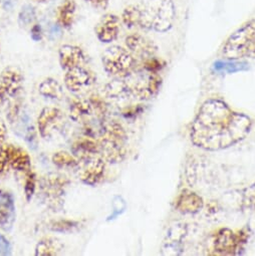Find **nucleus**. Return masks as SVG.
Here are the masks:
<instances>
[{
	"label": "nucleus",
	"instance_id": "a211bd4d",
	"mask_svg": "<svg viewBox=\"0 0 255 256\" xmlns=\"http://www.w3.org/2000/svg\"><path fill=\"white\" fill-rule=\"evenodd\" d=\"M72 154L80 161L86 162L100 155V142L92 136L78 139L72 146Z\"/></svg>",
	"mask_w": 255,
	"mask_h": 256
},
{
	"label": "nucleus",
	"instance_id": "a18cd8bd",
	"mask_svg": "<svg viewBox=\"0 0 255 256\" xmlns=\"http://www.w3.org/2000/svg\"><path fill=\"white\" fill-rule=\"evenodd\" d=\"M38 2H46V0H38Z\"/></svg>",
	"mask_w": 255,
	"mask_h": 256
},
{
	"label": "nucleus",
	"instance_id": "a878e982",
	"mask_svg": "<svg viewBox=\"0 0 255 256\" xmlns=\"http://www.w3.org/2000/svg\"><path fill=\"white\" fill-rule=\"evenodd\" d=\"M10 166L12 169L18 172L26 173L32 170V159L30 154L20 147L14 146Z\"/></svg>",
	"mask_w": 255,
	"mask_h": 256
},
{
	"label": "nucleus",
	"instance_id": "7ed1b4c3",
	"mask_svg": "<svg viewBox=\"0 0 255 256\" xmlns=\"http://www.w3.org/2000/svg\"><path fill=\"white\" fill-rule=\"evenodd\" d=\"M104 72L116 78H130L138 68L136 56L126 48L118 46H110L102 56Z\"/></svg>",
	"mask_w": 255,
	"mask_h": 256
},
{
	"label": "nucleus",
	"instance_id": "dca6fc26",
	"mask_svg": "<svg viewBox=\"0 0 255 256\" xmlns=\"http://www.w3.org/2000/svg\"><path fill=\"white\" fill-rule=\"evenodd\" d=\"M174 206L182 214H196L204 207V200L196 192L184 189L177 196Z\"/></svg>",
	"mask_w": 255,
	"mask_h": 256
},
{
	"label": "nucleus",
	"instance_id": "f8f14e48",
	"mask_svg": "<svg viewBox=\"0 0 255 256\" xmlns=\"http://www.w3.org/2000/svg\"><path fill=\"white\" fill-rule=\"evenodd\" d=\"M124 42L128 50L135 56H138L143 60L154 56L158 52V46L156 44L140 34H129L126 38Z\"/></svg>",
	"mask_w": 255,
	"mask_h": 256
},
{
	"label": "nucleus",
	"instance_id": "e433bc0d",
	"mask_svg": "<svg viewBox=\"0 0 255 256\" xmlns=\"http://www.w3.org/2000/svg\"><path fill=\"white\" fill-rule=\"evenodd\" d=\"M12 244L10 240L2 234H0V256L12 255Z\"/></svg>",
	"mask_w": 255,
	"mask_h": 256
},
{
	"label": "nucleus",
	"instance_id": "4be33fe9",
	"mask_svg": "<svg viewBox=\"0 0 255 256\" xmlns=\"http://www.w3.org/2000/svg\"><path fill=\"white\" fill-rule=\"evenodd\" d=\"M76 4L74 0H64L58 10V24L66 30H70L74 22Z\"/></svg>",
	"mask_w": 255,
	"mask_h": 256
},
{
	"label": "nucleus",
	"instance_id": "a19ab883",
	"mask_svg": "<svg viewBox=\"0 0 255 256\" xmlns=\"http://www.w3.org/2000/svg\"><path fill=\"white\" fill-rule=\"evenodd\" d=\"M142 110V108L140 106V104L138 106H132L130 108H126L122 110V114L126 118H130V116H136L138 114H140Z\"/></svg>",
	"mask_w": 255,
	"mask_h": 256
},
{
	"label": "nucleus",
	"instance_id": "423d86ee",
	"mask_svg": "<svg viewBox=\"0 0 255 256\" xmlns=\"http://www.w3.org/2000/svg\"><path fill=\"white\" fill-rule=\"evenodd\" d=\"M249 229L233 231L229 228L219 229L213 237V255L241 254L248 242Z\"/></svg>",
	"mask_w": 255,
	"mask_h": 256
},
{
	"label": "nucleus",
	"instance_id": "6e6552de",
	"mask_svg": "<svg viewBox=\"0 0 255 256\" xmlns=\"http://www.w3.org/2000/svg\"><path fill=\"white\" fill-rule=\"evenodd\" d=\"M162 78L159 74L147 72L139 76L134 84H130L132 94L140 100H149L157 96L162 86Z\"/></svg>",
	"mask_w": 255,
	"mask_h": 256
},
{
	"label": "nucleus",
	"instance_id": "ddd939ff",
	"mask_svg": "<svg viewBox=\"0 0 255 256\" xmlns=\"http://www.w3.org/2000/svg\"><path fill=\"white\" fill-rule=\"evenodd\" d=\"M98 142L100 155L104 159L106 162H108L110 164H118L126 159V142L108 138H100Z\"/></svg>",
	"mask_w": 255,
	"mask_h": 256
},
{
	"label": "nucleus",
	"instance_id": "c756f323",
	"mask_svg": "<svg viewBox=\"0 0 255 256\" xmlns=\"http://www.w3.org/2000/svg\"><path fill=\"white\" fill-rule=\"evenodd\" d=\"M80 225V221L70 220V219H60L52 220L48 224V229L56 233H70L74 231Z\"/></svg>",
	"mask_w": 255,
	"mask_h": 256
},
{
	"label": "nucleus",
	"instance_id": "5701e85b",
	"mask_svg": "<svg viewBox=\"0 0 255 256\" xmlns=\"http://www.w3.org/2000/svg\"><path fill=\"white\" fill-rule=\"evenodd\" d=\"M122 22L128 28L143 30V12L140 6H126L122 14Z\"/></svg>",
	"mask_w": 255,
	"mask_h": 256
},
{
	"label": "nucleus",
	"instance_id": "aec40b11",
	"mask_svg": "<svg viewBox=\"0 0 255 256\" xmlns=\"http://www.w3.org/2000/svg\"><path fill=\"white\" fill-rule=\"evenodd\" d=\"M104 92L106 96L114 100H124L133 96L129 82L122 80V78H114L106 84Z\"/></svg>",
	"mask_w": 255,
	"mask_h": 256
},
{
	"label": "nucleus",
	"instance_id": "4468645a",
	"mask_svg": "<svg viewBox=\"0 0 255 256\" xmlns=\"http://www.w3.org/2000/svg\"><path fill=\"white\" fill-rule=\"evenodd\" d=\"M187 234V226L184 223H175L167 233L163 243V254L179 255L183 251V240Z\"/></svg>",
	"mask_w": 255,
	"mask_h": 256
},
{
	"label": "nucleus",
	"instance_id": "6ab92c4d",
	"mask_svg": "<svg viewBox=\"0 0 255 256\" xmlns=\"http://www.w3.org/2000/svg\"><path fill=\"white\" fill-rule=\"evenodd\" d=\"M60 68L64 70L80 66L86 62V54L82 48L78 46L64 44L58 50Z\"/></svg>",
	"mask_w": 255,
	"mask_h": 256
},
{
	"label": "nucleus",
	"instance_id": "f03ea898",
	"mask_svg": "<svg viewBox=\"0 0 255 256\" xmlns=\"http://www.w3.org/2000/svg\"><path fill=\"white\" fill-rule=\"evenodd\" d=\"M143 30L160 34L169 32L175 22L176 10L173 0H142Z\"/></svg>",
	"mask_w": 255,
	"mask_h": 256
},
{
	"label": "nucleus",
	"instance_id": "f3484780",
	"mask_svg": "<svg viewBox=\"0 0 255 256\" xmlns=\"http://www.w3.org/2000/svg\"><path fill=\"white\" fill-rule=\"evenodd\" d=\"M16 220V204L14 195L0 189V228L10 231Z\"/></svg>",
	"mask_w": 255,
	"mask_h": 256
},
{
	"label": "nucleus",
	"instance_id": "c85d7f7f",
	"mask_svg": "<svg viewBox=\"0 0 255 256\" xmlns=\"http://www.w3.org/2000/svg\"><path fill=\"white\" fill-rule=\"evenodd\" d=\"M52 163L58 168H74L78 165V160L72 154L66 151L56 152L52 157Z\"/></svg>",
	"mask_w": 255,
	"mask_h": 256
},
{
	"label": "nucleus",
	"instance_id": "79ce46f5",
	"mask_svg": "<svg viewBox=\"0 0 255 256\" xmlns=\"http://www.w3.org/2000/svg\"><path fill=\"white\" fill-rule=\"evenodd\" d=\"M84 2H88L92 6L98 10H106L108 6L110 0H84Z\"/></svg>",
	"mask_w": 255,
	"mask_h": 256
},
{
	"label": "nucleus",
	"instance_id": "473e14b6",
	"mask_svg": "<svg viewBox=\"0 0 255 256\" xmlns=\"http://www.w3.org/2000/svg\"><path fill=\"white\" fill-rule=\"evenodd\" d=\"M36 189V175L34 171H28L26 173V182H24V194H26V199L28 202H30Z\"/></svg>",
	"mask_w": 255,
	"mask_h": 256
},
{
	"label": "nucleus",
	"instance_id": "cd10ccee",
	"mask_svg": "<svg viewBox=\"0 0 255 256\" xmlns=\"http://www.w3.org/2000/svg\"><path fill=\"white\" fill-rule=\"evenodd\" d=\"M214 70L218 72H228L233 74L236 72L246 70L248 68V64L243 62H237L232 60H219L216 62L213 66Z\"/></svg>",
	"mask_w": 255,
	"mask_h": 256
},
{
	"label": "nucleus",
	"instance_id": "ea45409f",
	"mask_svg": "<svg viewBox=\"0 0 255 256\" xmlns=\"http://www.w3.org/2000/svg\"><path fill=\"white\" fill-rule=\"evenodd\" d=\"M30 36L34 42H40L42 40L44 32H42L40 24H36L32 26V28L30 30Z\"/></svg>",
	"mask_w": 255,
	"mask_h": 256
},
{
	"label": "nucleus",
	"instance_id": "b1692460",
	"mask_svg": "<svg viewBox=\"0 0 255 256\" xmlns=\"http://www.w3.org/2000/svg\"><path fill=\"white\" fill-rule=\"evenodd\" d=\"M62 245L58 239L54 237H44L36 246V256H56L62 251Z\"/></svg>",
	"mask_w": 255,
	"mask_h": 256
},
{
	"label": "nucleus",
	"instance_id": "1a4fd4ad",
	"mask_svg": "<svg viewBox=\"0 0 255 256\" xmlns=\"http://www.w3.org/2000/svg\"><path fill=\"white\" fill-rule=\"evenodd\" d=\"M64 112L54 106L44 108L38 118V130L44 139L52 137L56 131L64 126Z\"/></svg>",
	"mask_w": 255,
	"mask_h": 256
},
{
	"label": "nucleus",
	"instance_id": "72a5a7b5",
	"mask_svg": "<svg viewBox=\"0 0 255 256\" xmlns=\"http://www.w3.org/2000/svg\"><path fill=\"white\" fill-rule=\"evenodd\" d=\"M36 18V10L30 4L24 6L18 16V22L20 26H30Z\"/></svg>",
	"mask_w": 255,
	"mask_h": 256
},
{
	"label": "nucleus",
	"instance_id": "37998d69",
	"mask_svg": "<svg viewBox=\"0 0 255 256\" xmlns=\"http://www.w3.org/2000/svg\"><path fill=\"white\" fill-rule=\"evenodd\" d=\"M6 135H8V129H6V122L0 118V146H2L6 141Z\"/></svg>",
	"mask_w": 255,
	"mask_h": 256
},
{
	"label": "nucleus",
	"instance_id": "c9c22d12",
	"mask_svg": "<svg viewBox=\"0 0 255 256\" xmlns=\"http://www.w3.org/2000/svg\"><path fill=\"white\" fill-rule=\"evenodd\" d=\"M243 203L248 207H255V183L245 189Z\"/></svg>",
	"mask_w": 255,
	"mask_h": 256
},
{
	"label": "nucleus",
	"instance_id": "412c9836",
	"mask_svg": "<svg viewBox=\"0 0 255 256\" xmlns=\"http://www.w3.org/2000/svg\"><path fill=\"white\" fill-rule=\"evenodd\" d=\"M100 138L114 139L126 142L128 136L124 126L116 120H104L100 124Z\"/></svg>",
	"mask_w": 255,
	"mask_h": 256
},
{
	"label": "nucleus",
	"instance_id": "9d476101",
	"mask_svg": "<svg viewBox=\"0 0 255 256\" xmlns=\"http://www.w3.org/2000/svg\"><path fill=\"white\" fill-rule=\"evenodd\" d=\"M96 82L94 74L82 66L66 70L64 84L68 90L74 94L82 92L90 88Z\"/></svg>",
	"mask_w": 255,
	"mask_h": 256
},
{
	"label": "nucleus",
	"instance_id": "39448f33",
	"mask_svg": "<svg viewBox=\"0 0 255 256\" xmlns=\"http://www.w3.org/2000/svg\"><path fill=\"white\" fill-rule=\"evenodd\" d=\"M70 183V181L68 177L58 173H48L40 179V191L50 209L60 211L64 208V197Z\"/></svg>",
	"mask_w": 255,
	"mask_h": 256
},
{
	"label": "nucleus",
	"instance_id": "20e7f679",
	"mask_svg": "<svg viewBox=\"0 0 255 256\" xmlns=\"http://www.w3.org/2000/svg\"><path fill=\"white\" fill-rule=\"evenodd\" d=\"M255 40V20L243 24L225 42L221 54L225 60H238L248 56Z\"/></svg>",
	"mask_w": 255,
	"mask_h": 256
},
{
	"label": "nucleus",
	"instance_id": "f257e3e1",
	"mask_svg": "<svg viewBox=\"0 0 255 256\" xmlns=\"http://www.w3.org/2000/svg\"><path fill=\"white\" fill-rule=\"evenodd\" d=\"M252 120L233 110L224 100L210 98L198 110L190 131L191 142L205 151L228 149L250 133Z\"/></svg>",
	"mask_w": 255,
	"mask_h": 256
},
{
	"label": "nucleus",
	"instance_id": "2eb2a0df",
	"mask_svg": "<svg viewBox=\"0 0 255 256\" xmlns=\"http://www.w3.org/2000/svg\"><path fill=\"white\" fill-rule=\"evenodd\" d=\"M120 18L112 14H104L96 26V36L102 44H112L120 34Z\"/></svg>",
	"mask_w": 255,
	"mask_h": 256
},
{
	"label": "nucleus",
	"instance_id": "4c0bfd02",
	"mask_svg": "<svg viewBox=\"0 0 255 256\" xmlns=\"http://www.w3.org/2000/svg\"><path fill=\"white\" fill-rule=\"evenodd\" d=\"M20 106H22V102L16 100H14L8 108V118L10 122H14L16 118L20 114Z\"/></svg>",
	"mask_w": 255,
	"mask_h": 256
},
{
	"label": "nucleus",
	"instance_id": "0eeeda50",
	"mask_svg": "<svg viewBox=\"0 0 255 256\" xmlns=\"http://www.w3.org/2000/svg\"><path fill=\"white\" fill-rule=\"evenodd\" d=\"M24 82V78L18 68L10 66L2 70L0 74V108L10 98L18 96Z\"/></svg>",
	"mask_w": 255,
	"mask_h": 256
},
{
	"label": "nucleus",
	"instance_id": "58836bf2",
	"mask_svg": "<svg viewBox=\"0 0 255 256\" xmlns=\"http://www.w3.org/2000/svg\"><path fill=\"white\" fill-rule=\"evenodd\" d=\"M194 161H189V163L186 165V177H187V182L189 185L193 186L196 182V167L194 166Z\"/></svg>",
	"mask_w": 255,
	"mask_h": 256
},
{
	"label": "nucleus",
	"instance_id": "c03bdc74",
	"mask_svg": "<svg viewBox=\"0 0 255 256\" xmlns=\"http://www.w3.org/2000/svg\"><path fill=\"white\" fill-rule=\"evenodd\" d=\"M249 56L255 58V40H254V42H253V44H252V48H251V50H250Z\"/></svg>",
	"mask_w": 255,
	"mask_h": 256
},
{
	"label": "nucleus",
	"instance_id": "7c9ffc66",
	"mask_svg": "<svg viewBox=\"0 0 255 256\" xmlns=\"http://www.w3.org/2000/svg\"><path fill=\"white\" fill-rule=\"evenodd\" d=\"M14 145L6 144L0 146V177L4 176L10 166Z\"/></svg>",
	"mask_w": 255,
	"mask_h": 256
},
{
	"label": "nucleus",
	"instance_id": "bb28decb",
	"mask_svg": "<svg viewBox=\"0 0 255 256\" xmlns=\"http://www.w3.org/2000/svg\"><path fill=\"white\" fill-rule=\"evenodd\" d=\"M40 94L50 100H62L64 98V88L62 84L52 78L44 80L38 86Z\"/></svg>",
	"mask_w": 255,
	"mask_h": 256
},
{
	"label": "nucleus",
	"instance_id": "f704fd0d",
	"mask_svg": "<svg viewBox=\"0 0 255 256\" xmlns=\"http://www.w3.org/2000/svg\"><path fill=\"white\" fill-rule=\"evenodd\" d=\"M94 112H96L98 116H104V114H106L108 112V104L106 102V100L98 94H92L88 98Z\"/></svg>",
	"mask_w": 255,
	"mask_h": 256
},
{
	"label": "nucleus",
	"instance_id": "393cba45",
	"mask_svg": "<svg viewBox=\"0 0 255 256\" xmlns=\"http://www.w3.org/2000/svg\"><path fill=\"white\" fill-rule=\"evenodd\" d=\"M92 114L94 110L88 100L74 98L70 104V116L74 122L82 120Z\"/></svg>",
	"mask_w": 255,
	"mask_h": 256
},
{
	"label": "nucleus",
	"instance_id": "9b49d317",
	"mask_svg": "<svg viewBox=\"0 0 255 256\" xmlns=\"http://www.w3.org/2000/svg\"><path fill=\"white\" fill-rule=\"evenodd\" d=\"M106 162L100 156H94L84 162V166L80 174V179L84 185L96 187L100 184L106 176Z\"/></svg>",
	"mask_w": 255,
	"mask_h": 256
},
{
	"label": "nucleus",
	"instance_id": "2f4dec72",
	"mask_svg": "<svg viewBox=\"0 0 255 256\" xmlns=\"http://www.w3.org/2000/svg\"><path fill=\"white\" fill-rule=\"evenodd\" d=\"M166 66V62L157 56H151L143 60L142 70L147 72L159 74Z\"/></svg>",
	"mask_w": 255,
	"mask_h": 256
}]
</instances>
